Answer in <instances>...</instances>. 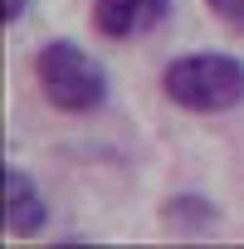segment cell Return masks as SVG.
I'll return each instance as SVG.
<instances>
[{"instance_id":"obj_1","label":"cell","mask_w":244,"mask_h":249,"mask_svg":"<svg viewBox=\"0 0 244 249\" xmlns=\"http://www.w3.org/2000/svg\"><path fill=\"white\" fill-rule=\"evenodd\" d=\"M161 88L186 112H229L244 103V64L234 54H220V49L181 54L166 64Z\"/></svg>"},{"instance_id":"obj_2","label":"cell","mask_w":244,"mask_h":249,"mask_svg":"<svg viewBox=\"0 0 244 249\" xmlns=\"http://www.w3.org/2000/svg\"><path fill=\"white\" fill-rule=\"evenodd\" d=\"M35 73H39V88H44L49 107H59V112H98L107 103L103 64L88 49L69 44V39H49L35 59Z\"/></svg>"},{"instance_id":"obj_3","label":"cell","mask_w":244,"mask_h":249,"mask_svg":"<svg viewBox=\"0 0 244 249\" xmlns=\"http://www.w3.org/2000/svg\"><path fill=\"white\" fill-rule=\"evenodd\" d=\"M171 15V0H98L93 5V30L103 39H142Z\"/></svg>"},{"instance_id":"obj_4","label":"cell","mask_w":244,"mask_h":249,"mask_svg":"<svg viewBox=\"0 0 244 249\" xmlns=\"http://www.w3.org/2000/svg\"><path fill=\"white\" fill-rule=\"evenodd\" d=\"M0 186H5V230H10L15 239H35V234H44V225H49V205H44L35 176H30L25 166H5Z\"/></svg>"},{"instance_id":"obj_5","label":"cell","mask_w":244,"mask_h":249,"mask_svg":"<svg viewBox=\"0 0 244 249\" xmlns=\"http://www.w3.org/2000/svg\"><path fill=\"white\" fill-rule=\"evenodd\" d=\"M161 225H166L171 234L200 239V234H210V230L220 225V205H215L210 196H200V191H176V196L161 200Z\"/></svg>"},{"instance_id":"obj_6","label":"cell","mask_w":244,"mask_h":249,"mask_svg":"<svg viewBox=\"0 0 244 249\" xmlns=\"http://www.w3.org/2000/svg\"><path fill=\"white\" fill-rule=\"evenodd\" d=\"M205 5H210L234 35H244V0H205Z\"/></svg>"},{"instance_id":"obj_7","label":"cell","mask_w":244,"mask_h":249,"mask_svg":"<svg viewBox=\"0 0 244 249\" xmlns=\"http://www.w3.org/2000/svg\"><path fill=\"white\" fill-rule=\"evenodd\" d=\"M25 10H30V0H0V15H5V25L25 20Z\"/></svg>"}]
</instances>
